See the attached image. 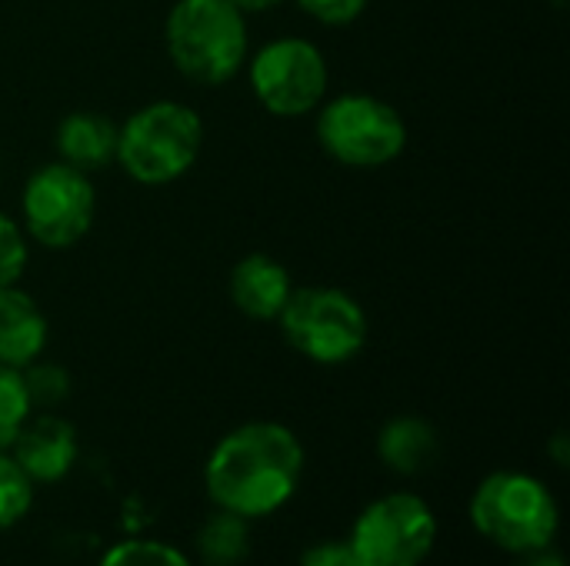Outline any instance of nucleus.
Returning <instances> with one entry per match:
<instances>
[{
    "mask_svg": "<svg viewBox=\"0 0 570 566\" xmlns=\"http://www.w3.org/2000/svg\"><path fill=\"white\" fill-rule=\"evenodd\" d=\"M304 480V444L274 420H254L224 434L207 464L204 490L214 510L264 520L284 510Z\"/></svg>",
    "mask_w": 570,
    "mask_h": 566,
    "instance_id": "f257e3e1",
    "label": "nucleus"
},
{
    "mask_svg": "<svg viewBox=\"0 0 570 566\" xmlns=\"http://www.w3.org/2000/svg\"><path fill=\"white\" fill-rule=\"evenodd\" d=\"M441 454V440L434 424L424 417H394L377 434V457L401 477L424 474Z\"/></svg>",
    "mask_w": 570,
    "mask_h": 566,
    "instance_id": "4468645a",
    "label": "nucleus"
},
{
    "mask_svg": "<svg viewBox=\"0 0 570 566\" xmlns=\"http://www.w3.org/2000/svg\"><path fill=\"white\" fill-rule=\"evenodd\" d=\"M347 544L361 566H421L438 544V514L424 497L394 490L357 514Z\"/></svg>",
    "mask_w": 570,
    "mask_h": 566,
    "instance_id": "0eeeda50",
    "label": "nucleus"
},
{
    "mask_svg": "<svg viewBox=\"0 0 570 566\" xmlns=\"http://www.w3.org/2000/svg\"><path fill=\"white\" fill-rule=\"evenodd\" d=\"M30 414H33V407H30L20 370L0 364V450H10L13 437L20 434V427L27 424Z\"/></svg>",
    "mask_w": 570,
    "mask_h": 566,
    "instance_id": "a211bd4d",
    "label": "nucleus"
},
{
    "mask_svg": "<svg viewBox=\"0 0 570 566\" xmlns=\"http://www.w3.org/2000/svg\"><path fill=\"white\" fill-rule=\"evenodd\" d=\"M247 13L230 0H177L167 13V53L174 67L204 87L227 83L247 60Z\"/></svg>",
    "mask_w": 570,
    "mask_h": 566,
    "instance_id": "7ed1b4c3",
    "label": "nucleus"
},
{
    "mask_svg": "<svg viewBox=\"0 0 570 566\" xmlns=\"http://www.w3.org/2000/svg\"><path fill=\"white\" fill-rule=\"evenodd\" d=\"M240 13H264V10H271V7H277L281 0H230Z\"/></svg>",
    "mask_w": 570,
    "mask_h": 566,
    "instance_id": "b1692460",
    "label": "nucleus"
},
{
    "mask_svg": "<svg viewBox=\"0 0 570 566\" xmlns=\"http://www.w3.org/2000/svg\"><path fill=\"white\" fill-rule=\"evenodd\" d=\"M194 547L204 566H240L254 547L250 520L227 514V510H214L197 530Z\"/></svg>",
    "mask_w": 570,
    "mask_h": 566,
    "instance_id": "2eb2a0df",
    "label": "nucleus"
},
{
    "mask_svg": "<svg viewBox=\"0 0 570 566\" xmlns=\"http://www.w3.org/2000/svg\"><path fill=\"white\" fill-rule=\"evenodd\" d=\"M33 484L30 477L17 467V460L0 450V534L13 530L33 507Z\"/></svg>",
    "mask_w": 570,
    "mask_h": 566,
    "instance_id": "f3484780",
    "label": "nucleus"
},
{
    "mask_svg": "<svg viewBox=\"0 0 570 566\" xmlns=\"http://www.w3.org/2000/svg\"><path fill=\"white\" fill-rule=\"evenodd\" d=\"M7 454L30 477L33 487H50L73 470L80 444L70 420L57 414H37V417L30 414Z\"/></svg>",
    "mask_w": 570,
    "mask_h": 566,
    "instance_id": "9d476101",
    "label": "nucleus"
},
{
    "mask_svg": "<svg viewBox=\"0 0 570 566\" xmlns=\"http://www.w3.org/2000/svg\"><path fill=\"white\" fill-rule=\"evenodd\" d=\"M521 564L518 566H568L564 564V557L554 550V547H548V550H534V554H524V557H518Z\"/></svg>",
    "mask_w": 570,
    "mask_h": 566,
    "instance_id": "5701e85b",
    "label": "nucleus"
},
{
    "mask_svg": "<svg viewBox=\"0 0 570 566\" xmlns=\"http://www.w3.org/2000/svg\"><path fill=\"white\" fill-rule=\"evenodd\" d=\"M301 566H361L354 547L344 540H321V544H311L301 557Z\"/></svg>",
    "mask_w": 570,
    "mask_h": 566,
    "instance_id": "4be33fe9",
    "label": "nucleus"
},
{
    "mask_svg": "<svg viewBox=\"0 0 570 566\" xmlns=\"http://www.w3.org/2000/svg\"><path fill=\"white\" fill-rule=\"evenodd\" d=\"M327 60L304 37H281L250 60V87L274 117H304L327 97Z\"/></svg>",
    "mask_w": 570,
    "mask_h": 566,
    "instance_id": "1a4fd4ad",
    "label": "nucleus"
},
{
    "mask_svg": "<svg viewBox=\"0 0 570 566\" xmlns=\"http://www.w3.org/2000/svg\"><path fill=\"white\" fill-rule=\"evenodd\" d=\"M204 147L197 110L177 100H154L130 113L117 133V163L137 183L160 187L184 177Z\"/></svg>",
    "mask_w": 570,
    "mask_h": 566,
    "instance_id": "20e7f679",
    "label": "nucleus"
},
{
    "mask_svg": "<svg viewBox=\"0 0 570 566\" xmlns=\"http://www.w3.org/2000/svg\"><path fill=\"white\" fill-rule=\"evenodd\" d=\"M120 127L97 110H73L57 127V153L67 167L94 173L117 160Z\"/></svg>",
    "mask_w": 570,
    "mask_h": 566,
    "instance_id": "f8f14e48",
    "label": "nucleus"
},
{
    "mask_svg": "<svg viewBox=\"0 0 570 566\" xmlns=\"http://www.w3.org/2000/svg\"><path fill=\"white\" fill-rule=\"evenodd\" d=\"M291 290L294 284L284 264H277L267 254H247L230 270V300L250 320H277Z\"/></svg>",
    "mask_w": 570,
    "mask_h": 566,
    "instance_id": "9b49d317",
    "label": "nucleus"
},
{
    "mask_svg": "<svg viewBox=\"0 0 570 566\" xmlns=\"http://www.w3.org/2000/svg\"><path fill=\"white\" fill-rule=\"evenodd\" d=\"M20 377H23V387H27V397H30V407L33 410L37 407L40 410H50V407L63 404L67 394H70V374L63 367H57V364L33 360V364H27L20 370Z\"/></svg>",
    "mask_w": 570,
    "mask_h": 566,
    "instance_id": "6ab92c4d",
    "label": "nucleus"
},
{
    "mask_svg": "<svg viewBox=\"0 0 570 566\" xmlns=\"http://www.w3.org/2000/svg\"><path fill=\"white\" fill-rule=\"evenodd\" d=\"M281 330L287 344L324 367L354 360L367 344L364 307L337 287H301L291 290L281 310Z\"/></svg>",
    "mask_w": 570,
    "mask_h": 566,
    "instance_id": "423d86ee",
    "label": "nucleus"
},
{
    "mask_svg": "<svg viewBox=\"0 0 570 566\" xmlns=\"http://www.w3.org/2000/svg\"><path fill=\"white\" fill-rule=\"evenodd\" d=\"M47 347V317L37 300L17 287L0 290V364L23 370Z\"/></svg>",
    "mask_w": 570,
    "mask_h": 566,
    "instance_id": "ddd939ff",
    "label": "nucleus"
},
{
    "mask_svg": "<svg viewBox=\"0 0 570 566\" xmlns=\"http://www.w3.org/2000/svg\"><path fill=\"white\" fill-rule=\"evenodd\" d=\"M468 514L488 544L514 557L554 547L561 530V510L551 487L524 470H498L484 477Z\"/></svg>",
    "mask_w": 570,
    "mask_h": 566,
    "instance_id": "f03ea898",
    "label": "nucleus"
},
{
    "mask_svg": "<svg viewBox=\"0 0 570 566\" xmlns=\"http://www.w3.org/2000/svg\"><path fill=\"white\" fill-rule=\"evenodd\" d=\"M304 13H311L321 23L331 27H344L351 20H357L367 7V0H297Z\"/></svg>",
    "mask_w": 570,
    "mask_h": 566,
    "instance_id": "412c9836",
    "label": "nucleus"
},
{
    "mask_svg": "<svg viewBox=\"0 0 570 566\" xmlns=\"http://www.w3.org/2000/svg\"><path fill=\"white\" fill-rule=\"evenodd\" d=\"M23 267H27L23 234H20V227L7 214H0V290L17 287Z\"/></svg>",
    "mask_w": 570,
    "mask_h": 566,
    "instance_id": "aec40b11",
    "label": "nucleus"
},
{
    "mask_svg": "<svg viewBox=\"0 0 570 566\" xmlns=\"http://www.w3.org/2000/svg\"><path fill=\"white\" fill-rule=\"evenodd\" d=\"M97 566H197L184 550L150 537H130L104 550Z\"/></svg>",
    "mask_w": 570,
    "mask_h": 566,
    "instance_id": "dca6fc26",
    "label": "nucleus"
},
{
    "mask_svg": "<svg viewBox=\"0 0 570 566\" xmlns=\"http://www.w3.org/2000/svg\"><path fill=\"white\" fill-rule=\"evenodd\" d=\"M20 207L23 227L37 244H43L47 250H67L90 230L97 193L83 170L57 160L30 173Z\"/></svg>",
    "mask_w": 570,
    "mask_h": 566,
    "instance_id": "6e6552de",
    "label": "nucleus"
},
{
    "mask_svg": "<svg viewBox=\"0 0 570 566\" xmlns=\"http://www.w3.org/2000/svg\"><path fill=\"white\" fill-rule=\"evenodd\" d=\"M317 143L324 153L354 170H374L397 160L407 147L404 117L381 97L341 93L321 103Z\"/></svg>",
    "mask_w": 570,
    "mask_h": 566,
    "instance_id": "39448f33",
    "label": "nucleus"
}]
</instances>
